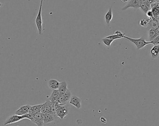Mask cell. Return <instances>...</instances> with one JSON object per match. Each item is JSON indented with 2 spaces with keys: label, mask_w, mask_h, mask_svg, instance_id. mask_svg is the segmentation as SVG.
Returning a JSON list of instances; mask_svg holds the SVG:
<instances>
[{
  "label": "cell",
  "mask_w": 159,
  "mask_h": 126,
  "mask_svg": "<svg viewBox=\"0 0 159 126\" xmlns=\"http://www.w3.org/2000/svg\"><path fill=\"white\" fill-rule=\"evenodd\" d=\"M146 13L148 18H154L153 14V13H152V10H148V11H147Z\"/></svg>",
  "instance_id": "484cf974"
},
{
  "label": "cell",
  "mask_w": 159,
  "mask_h": 126,
  "mask_svg": "<svg viewBox=\"0 0 159 126\" xmlns=\"http://www.w3.org/2000/svg\"><path fill=\"white\" fill-rule=\"evenodd\" d=\"M140 2L142 3L145 4L148 7L151 9V4L149 2L148 0H140Z\"/></svg>",
  "instance_id": "d4e9b609"
},
{
  "label": "cell",
  "mask_w": 159,
  "mask_h": 126,
  "mask_svg": "<svg viewBox=\"0 0 159 126\" xmlns=\"http://www.w3.org/2000/svg\"><path fill=\"white\" fill-rule=\"evenodd\" d=\"M31 105H25L23 106H21L19 109L16 111L15 114L20 115H23L26 114L30 112Z\"/></svg>",
  "instance_id": "9c48e42d"
},
{
  "label": "cell",
  "mask_w": 159,
  "mask_h": 126,
  "mask_svg": "<svg viewBox=\"0 0 159 126\" xmlns=\"http://www.w3.org/2000/svg\"><path fill=\"white\" fill-rule=\"evenodd\" d=\"M125 34H123L120 31H116L115 32V34L111 35L109 36L106 37L105 38H109V39H113L115 40L116 39H120V38H123Z\"/></svg>",
  "instance_id": "7c38bea8"
},
{
  "label": "cell",
  "mask_w": 159,
  "mask_h": 126,
  "mask_svg": "<svg viewBox=\"0 0 159 126\" xmlns=\"http://www.w3.org/2000/svg\"><path fill=\"white\" fill-rule=\"evenodd\" d=\"M32 122L36 124L37 126H43V113L41 112L35 114L34 118H33V120Z\"/></svg>",
  "instance_id": "ba28073f"
},
{
  "label": "cell",
  "mask_w": 159,
  "mask_h": 126,
  "mask_svg": "<svg viewBox=\"0 0 159 126\" xmlns=\"http://www.w3.org/2000/svg\"><path fill=\"white\" fill-rule=\"evenodd\" d=\"M60 83V82H59L57 80L52 79L48 81V87L53 90H54L58 89Z\"/></svg>",
  "instance_id": "4fadbf2b"
},
{
  "label": "cell",
  "mask_w": 159,
  "mask_h": 126,
  "mask_svg": "<svg viewBox=\"0 0 159 126\" xmlns=\"http://www.w3.org/2000/svg\"><path fill=\"white\" fill-rule=\"evenodd\" d=\"M35 115V114H34V113L29 112V113H27L26 114L23 115V116L25 119H29V120L32 121L33 120Z\"/></svg>",
  "instance_id": "7402d4cb"
},
{
  "label": "cell",
  "mask_w": 159,
  "mask_h": 126,
  "mask_svg": "<svg viewBox=\"0 0 159 126\" xmlns=\"http://www.w3.org/2000/svg\"><path fill=\"white\" fill-rule=\"evenodd\" d=\"M72 96V95L71 92L68 89L63 94H60L58 99L57 100L56 102L60 104V105H66L67 103L70 100Z\"/></svg>",
  "instance_id": "3957f363"
},
{
  "label": "cell",
  "mask_w": 159,
  "mask_h": 126,
  "mask_svg": "<svg viewBox=\"0 0 159 126\" xmlns=\"http://www.w3.org/2000/svg\"><path fill=\"white\" fill-rule=\"evenodd\" d=\"M100 121H101V123H103L105 124L107 123V120H106V118L104 117H101L100 118Z\"/></svg>",
  "instance_id": "4316f807"
},
{
  "label": "cell",
  "mask_w": 159,
  "mask_h": 126,
  "mask_svg": "<svg viewBox=\"0 0 159 126\" xmlns=\"http://www.w3.org/2000/svg\"><path fill=\"white\" fill-rule=\"evenodd\" d=\"M150 54L151 58L153 59L156 58L157 57L159 56V44L154 46L151 50Z\"/></svg>",
  "instance_id": "5bb4252c"
},
{
  "label": "cell",
  "mask_w": 159,
  "mask_h": 126,
  "mask_svg": "<svg viewBox=\"0 0 159 126\" xmlns=\"http://www.w3.org/2000/svg\"><path fill=\"white\" fill-rule=\"evenodd\" d=\"M2 6H3V5H2V4H1V3H0V7H2Z\"/></svg>",
  "instance_id": "f546056e"
},
{
  "label": "cell",
  "mask_w": 159,
  "mask_h": 126,
  "mask_svg": "<svg viewBox=\"0 0 159 126\" xmlns=\"http://www.w3.org/2000/svg\"><path fill=\"white\" fill-rule=\"evenodd\" d=\"M60 93L59 92L58 89L54 90H53L52 94L48 98V99L51 102H56L60 96Z\"/></svg>",
  "instance_id": "2e32d148"
},
{
  "label": "cell",
  "mask_w": 159,
  "mask_h": 126,
  "mask_svg": "<svg viewBox=\"0 0 159 126\" xmlns=\"http://www.w3.org/2000/svg\"><path fill=\"white\" fill-rule=\"evenodd\" d=\"M140 8H141L142 9V11H143L145 13H146L148 10L151 9L149 7H148L145 4L142 3H140Z\"/></svg>",
  "instance_id": "603a6c76"
},
{
  "label": "cell",
  "mask_w": 159,
  "mask_h": 126,
  "mask_svg": "<svg viewBox=\"0 0 159 126\" xmlns=\"http://www.w3.org/2000/svg\"><path fill=\"white\" fill-rule=\"evenodd\" d=\"M148 1H149V2L151 4L154 3V1H155V0H148Z\"/></svg>",
  "instance_id": "83f0119b"
},
{
  "label": "cell",
  "mask_w": 159,
  "mask_h": 126,
  "mask_svg": "<svg viewBox=\"0 0 159 126\" xmlns=\"http://www.w3.org/2000/svg\"><path fill=\"white\" fill-rule=\"evenodd\" d=\"M123 38H125L129 41L130 42L133 43L136 46V48L138 50L142 49L145 46H146V45L151 44L150 41H146L143 37H141L137 39H135V38H131L130 37H127L125 35Z\"/></svg>",
  "instance_id": "6da1fadb"
},
{
  "label": "cell",
  "mask_w": 159,
  "mask_h": 126,
  "mask_svg": "<svg viewBox=\"0 0 159 126\" xmlns=\"http://www.w3.org/2000/svg\"><path fill=\"white\" fill-rule=\"evenodd\" d=\"M42 104L40 105H35L34 106H31L30 108V112L31 113L36 114L41 112V109L42 107Z\"/></svg>",
  "instance_id": "ac0fdd59"
},
{
  "label": "cell",
  "mask_w": 159,
  "mask_h": 126,
  "mask_svg": "<svg viewBox=\"0 0 159 126\" xmlns=\"http://www.w3.org/2000/svg\"><path fill=\"white\" fill-rule=\"evenodd\" d=\"M149 20L148 18L147 19H141L140 21V25L144 27H147L149 24Z\"/></svg>",
  "instance_id": "44dd1931"
},
{
  "label": "cell",
  "mask_w": 159,
  "mask_h": 126,
  "mask_svg": "<svg viewBox=\"0 0 159 126\" xmlns=\"http://www.w3.org/2000/svg\"><path fill=\"white\" fill-rule=\"evenodd\" d=\"M69 113V109L68 106L64 105H61L58 109L56 112V116L60 118V119L63 120L65 118Z\"/></svg>",
  "instance_id": "5b68a950"
},
{
  "label": "cell",
  "mask_w": 159,
  "mask_h": 126,
  "mask_svg": "<svg viewBox=\"0 0 159 126\" xmlns=\"http://www.w3.org/2000/svg\"><path fill=\"white\" fill-rule=\"evenodd\" d=\"M113 11H112V8L110 7L109 9V11H107V13L105 14V21L107 25H109L110 22H111L113 19Z\"/></svg>",
  "instance_id": "e0dca14e"
},
{
  "label": "cell",
  "mask_w": 159,
  "mask_h": 126,
  "mask_svg": "<svg viewBox=\"0 0 159 126\" xmlns=\"http://www.w3.org/2000/svg\"><path fill=\"white\" fill-rule=\"evenodd\" d=\"M140 0H130L124 7L122 8V10L124 11L131 7L135 9H140Z\"/></svg>",
  "instance_id": "8992f818"
},
{
  "label": "cell",
  "mask_w": 159,
  "mask_h": 126,
  "mask_svg": "<svg viewBox=\"0 0 159 126\" xmlns=\"http://www.w3.org/2000/svg\"><path fill=\"white\" fill-rule=\"evenodd\" d=\"M43 1V0L41 1L40 8H39L37 15L36 16L35 20V24H36V27L37 28L39 35L40 36H42L43 34V21H42V16H41V9H42Z\"/></svg>",
  "instance_id": "7a4b0ae2"
},
{
  "label": "cell",
  "mask_w": 159,
  "mask_h": 126,
  "mask_svg": "<svg viewBox=\"0 0 159 126\" xmlns=\"http://www.w3.org/2000/svg\"><path fill=\"white\" fill-rule=\"evenodd\" d=\"M158 35H159V34L156 32V29H150L148 32V37L149 41H151L152 40H153Z\"/></svg>",
  "instance_id": "d6986e66"
},
{
  "label": "cell",
  "mask_w": 159,
  "mask_h": 126,
  "mask_svg": "<svg viewBox=\"0 0 159 126\" xmlns=\"http://www.w3.org/2000/svg\"><path fill=\"white\" fill-rule=\"evenodd\" d=\"M128 1L129 0H122V1L123 2V3H127V2H128Z\"/></svg>",
  "instance_id": "f1b7e54d"
},
{
  "label": "cell",
  "mask_w": 159,
  "mask_h": 126,
  "mask_svg": "<svg viewBox=\"0 0 159 126\" xmlns=\"http://www.w3.org/2000/svg\"><path fill=\"white\" fill-rule=\"evenodd\" d=\"M115 40L113 39H109V38H104L102 39V41L104 45L107 47H109L111 46V44Z\"/></svg>",
  "instance_id": "ffe728a7"
},
{
  "label": "cell",
  "mask_w": 159,
  "mask_h": 126,
  "mask_svg": "<svg viewBox=\"0 0 159 126\" xmlns=\"http://www.w3.org/2000/svg\"><path fill=\"white\" fill-rule=\"evenodd\" d=\"M56 116L51 114H43V120L44 125H47L50 123H52L55 120Z\"/></svg>",
  "instance_id": "8fae6325"
},
{
  "label": "cell",
  "mask_w": 159,
  "mask_h": 126,
  "mask_svg": "<svg viewBox=\"0 0 159 126\" xmlns=\"http://www.w3.org/2000/svg\"><path fill=\"white\" fill-rule=\"evenodd\" d=\"M58 90L60 94H63L65 92H66L67 90H68V84H67L66 82L65 81H63L60 82Z\"/></svg>",
  "instance_id": "9a60e30c"
},
{
  "label": "cell",
  "mask_w": 159,
  "mask_h": 126,
  "mask_svg": "<svg viewBox=\"0 0 159 126\" xmlns=\"http://www.w3.org/2000/svg\"><path fill=\"white\" fill-rule=\"evenodd\" d=\"M151 42V44L154 45H159V35L156 37L153 40H152Z\"/></svg>",
  "instance_id": "cb8c5ba5"
},
{
  "label": "cell",
  "mask_w": 159,
  "mask_h": 126,
  "mask_svg": "<svg viewBox=\"0 0 159 126\" xmlns=\"http://www.w3.org/2000/svg\"><path fill=\"white\" fill-rule=\"evenodd\" d=\"M23 119H25V118L23 115L15 114L14 115L10 116L7 118L4 123L3 125L6 126V125H9L11 124L15 123L21 121L23 120Z\"/></svg>",
  "instance_id": "277c9868"
},
{
  "label": "cell",
  "mask_w": 159,
  "mask_h": 126,
  "mask_svg": "<svg viewBox=\"0 0 159 126\" xmlns=\"http://www.w3.org/2000/svg\"><path fill=\"white\" fill-rule=\"evenodd\" d=\"M52 102L50 101L49 99H47L44 104H42V107L41 109V113L43 114H50V113L51 106H52Z\"/></svg>",
  "instance_id": "30bf717a"
},
{
  "label": "cell",
  "mask_w": 159,
  "mask_h": 126,
  "mask_svg": "<svg viewBox=\"0 0 159 126\" xmlns=\"http://www.w3.org/2000/svg\"><path fill=\"white\" fill-rule=\"evenodd\" d=\"M69 103L78 109H80L82 107L81 99L75 95L72 96L69 100Z\"/></svg>",
  "instance_id": "52a82bcc"
}]
</instances>
